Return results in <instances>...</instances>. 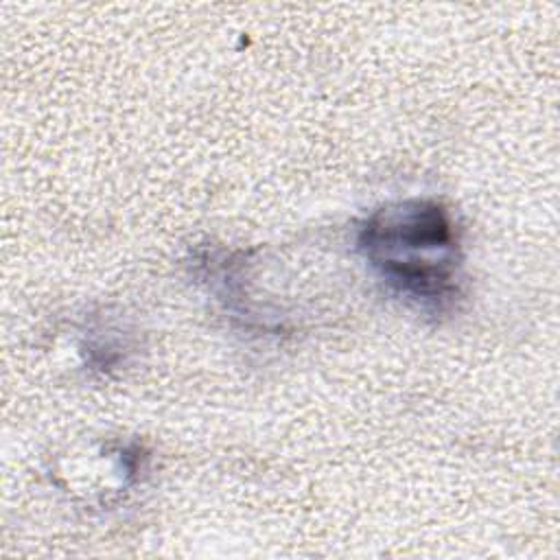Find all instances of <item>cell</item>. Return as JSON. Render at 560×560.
Segmentation results:
<instances>
[{
	"instance_id": "6da1fadb",
	"label": "cell",
	"mask_w": 560,
	"mask_h": 560,
	"mask_svg": "<svg viewBox=\"0 0 560 560\" xmlns=\"http://www.w3.org/2000/svg\"><path fill=\"white\" fill-rule=\"evenodd\" d=\"M357 247L381 280L424 308H446L459 295V238L435 199L381 206L359 228Z\"/></svg>"
}]
</instances>
